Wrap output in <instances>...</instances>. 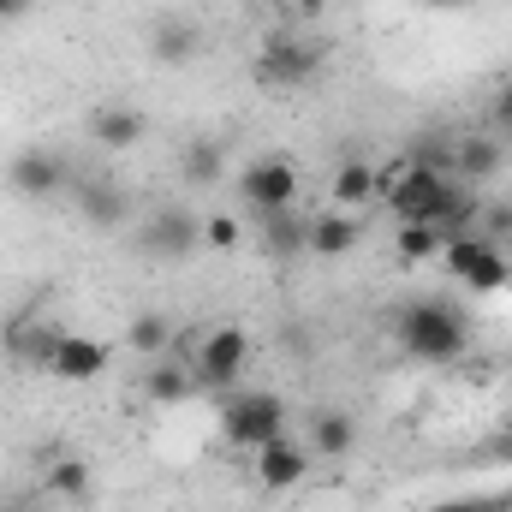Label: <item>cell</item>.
Wrapping results in <instances>:
<instances>
[{"label":"cell","mask_w":512,"mask_h":512,"mask_svg":"<svg viewBox=\"0 0 512 512\" xmlns=\"http://www.w3.org/2000/svg\"><path fill=\"white\" fill-rule=\"evenodd\" d=\"M393 340H399V352H405L411 364L447 370V364H459V358L471 352V322H465V310L447 304V298H405L399 316H393Z\"/></svg>","instance_id":"6da1fadb"},{"label":"cell","mask_w":512,"mask_h":512,"mask_svg":"<svg viewBox=\"0 0 512 512\" xmlns=\"http://www.w3.org/2000/svg\"><path fill=\"white\" fill-rule=\"evenodd\" d=\"M251 334L239 328V322H221V328H209L191 352H185V364H191V376H197V393H209V399H221V393H233L239 376H245V364H251Z\"/></svg>","instance_id":"7a4b0ae2"},{"label":"cell","mask_w":512,"mask_h":512,"mask_svg":"<svg viewBox=\"0 0 512 512\" xmlns=\"http://www.w3.org/2000/svg\"><path fill=\"white\" fill-rule=\"evenodd\" d=\"M286 417L292 411H286V399L274 387H233V393H221V435L233 447H245V453H256L274 435H286Z\"/></svg>","instance_id":"3957f363"},{"label":"cell","mask_w":512,"mask_h":512,"mask_svg":"<svg viewBox=\"0 0 512 512\" xmlns=\"http://www.w3.org/2000/svg\"><path fill=\"white\" fill-rule=\"evenodd\" d=\"M137 251L149 256V262H191V256L203 251V215L185 209V203L149 209L143 227H137Z\"/></svg>","instance_id":"277c9868"},{"label":"cell","mask_w":512,"mask_h":512,"mask_svg":"<svg viewBox=\"0 0 512 512\" xmlns=\"http://www.w3.org/2000/svg\"><path fill=\"white\" fill-rule=\"evenodd\" d=\"M298 191H304V179H298L292 155H256V161H245V173H239V197H245L251 215L298 209Z\"/></svg>","instance_id":"5b68a950"},{"label":"cell","mask_w":512,"mask_h":512,"mask_svg":"<svg viewBox=\"0 0 512 512\" xmlns=\"http://www.w3.org/2000/svg\"><path fill=\"white\" fill-rule=\"evenodd\" d=\"M251 72H256V84H268V90H304L322 72V48L304 42V36H268L256 48Z\"/></svg>","instance_id":"8992f818"},{"label":"cell","mask_w":512,"mask_h":512,"mask_svg":"<svg viewBox=\"0 0 512 512\" xmlns=\"http://www.w3.org/2000/svg\"><path fill=\"white\" fill-rule=\"evenodd\" d=\"M72 209H78V221H84V227H96V233H120V227H131V215H137L131 191L114 179V173L72 179Z\"/></svg>","instance_id":"52a82bcc"},{"label":"cell","mask_w":512,"mask_h":512,"mask_svg":"<svg viewBox=\"0 0 512 512\" xmlns=\"http://www.w3.org/2000/svg\"><path fill=\"white\" fill-rule=\"evenodd\" d=\"M251 471L268 495H286V489H298V483L316 471V453H310L298 435H274V441H262L251 453Z\"/></svg>","instance_id":"ba28073f"},{"label":"cell","mask_w":512,"mask_h":512,"mask_svg":"<svg viewBox=\"0 0 512 512\" xmlns=\"http://www.w3.org/2000/svg\"><path fill=\"white\" fill-rule=\"evenodd\" d=\"M6 185L18 191V197H54V191H66L72 185V161L60 155V149H42V143H30V149H18L12 161H6Z\"/></svg>","instance_id":"9c48e42d"},{"label":"cell","mask_w":512,"mask_h":512,"mask_svg":"<svg viewBox=\"0 0 512 512\" xmlns=\"http://www.w3.org/2000/svg\"><path fill=\"white\" fill-rule=\"evenodd\" d=\"M108 364H114V346H108V340L60 328V334H54V352H48V364H42V370H48L54 382H96Z\"/></svg>","instance_id":"30bf717a"},{"label":"cell","mask_w":512,"mask_h":512,"mask_svg":"<svg viewBox=\"0 0 512 512\" xmlns=\"http://www.w3.org/2000/svg\"><path fill=\"white\" fill-rule=\"evenodd\" d=\"M256 239L274 262H298L310 256V215L304 209H274V215H256Z\"/></svg>","instance_id":"8fae6325"},{"label":"cell","mask_w":512,"mask_h":512,"mask_svg":"<svg viewBox=\"0 0 512 512\" xmlns=\"http://www.w3.org/2000/svg\"><path fill=\"white\" fill-rule=\"evenodd\" d=\"M143 131H149V120H143L131 102H102V108L90 114V143H96V149H114V155L137 149Z\"/></svg>","instance_id":"7c38bea8"},{"label":"cell","mask_w":512,"mask_h":512,"mask_svg":"<svg viewBox=\"0 0 512 512\" xmlns=\"http://www.w3.org/2000/svg\"><path fill=\"white\" fill-rule=\"evenodd\" d=\"M304 447L316 453V459H346L352 447H358V417L352 411H310V429H304Z\"/></svg>","instance_id":"4fadbf2b"},{"label":"cell","mask_w":512,"mask_h":512,"mask_svg":"<svg viewBox=\"0 0 512 512\" xmlns=\"http://www.w3.org/2000/svg\"><path fill=\"white\" fill-rule=\"evenodd\" d=\"M358 239H364L358 215H346V209H322V215H310V256L340 262V256L358 251Z\"/></svg>","instance_id":"5bb4252c"},{"label":"cell","mask_w":512,"mask_h":512,"mask_svg":"<svg viewBox=\"0 0 512 512\" xmlns=\"http://www.w3.org/2000/svg\"><path fill=\"white\" fill-rule=\"evenodd\" d=\"M149 54L161 60V66H191L197 54H203V30L197 24H185V18H161L155 30H149Z\"/></svg>","instance_id":"9a60e30c"},{"label":"cell","mask_w":512,"mask_h":512,"mask_svg":"<svg viewBox=\"0 0 512 512\" xmlns=\"http://www.w3.org/2000/svg\"><path fill=\"white\" fill-rule=\"evenodd\" d=\"M507 167V149L495 143V137H459L453 143V179H465V185H483V179H495Z\"/></svg>","instance_id":"2e32d148"},{"label":"cell","mask_w":512,"mask_h":512,"mask_svg":"<svg viewBox=\"0 0 512 512\" xmlns=\"http://www.w3.org/2000/svg\"><path fill=\"white\" fill-rule=\"evenodd\" d=\"M328 197H334V209H364V203H376V161H364V155H352V161H340L334 167V179H328Z\"/></svg>","instance_id":"e0dca14e"},{"label":"cell","mask_w":512,"mask_h":512,"mask_svg":"<svg viewBox=\"0 0 512 512\" xmlns=\"http://www.w3.org/2000/svg\"><path fill=\"white\" fill-rule=\"evenodd\" d=\"M143 393H149L155 405H185V399L197 393V376H191V364H185L179 352H167V358H155V364H149Z\"/></svg>","instance_id":"ac0fdd59"},{"label":"cell","mask_w":512,"mask_h":512,"mask_svg":"<svg viewBox=\"0 0 512 512\" xmlns=\"http://www.w3.org/2000/svg\"><path fill=\"white\" fill-rule=\"evenodd\" d=\"M126 352H137V358H167L173 352V322H167V310H137L126 328Z\"/></svg>","instance_id":"d6986e66"},{"label":"cell","mask_w":512,"mask_h":512,"mask_svg":"<svg viewBox=\"0 0 512 512\" xmlns=\"http://www.w3.org/2000/svg\"><path fill=\"white\" fill-rule=\"evenodd\" d=\"M42 489H48V495H60V501H90L96 477H90V465H84L78 453H54V459H48V477H42Z\"/></svg>","instance_id":"ffe728a7"},{"label":"cell","mask_w":512,"mask_h":512,"mask_svg":"<svg viewBox=\"0 0 512 512\" xmlns=\"http://www.w3.org/2000/svg\"><path fill=\"white\" fill-rule=\"evenodd\" d=\"M179 173H185V185H221L227 179V155H221V143H209V137H197V143H185L179 149Z\"/></svg>","instance_id":"44dd1931"},{"label":"cell","mask_w":512,"mask_h":512,"mask_svg":"<svg viewBox=\"0 0 512 512\" xmlns=\"http://www.w3.org/2000/svg\"><path fill=\"white\" fill-rule=\"evenodd\" d=\"M441 245H447V233H441V227H399V233H393V256H399L405 268L435 262V256H441Z\"/></svg>","instance_id":"7402d4cb"},{"label":"cell","mask_w":512,"mask_h":512,"mask_svg":"<svg viewBox=\"0 0 512 512\" xmlns=\"http://www.w3.org/2000/svg\"><path fill=\"white\" fill-rule=\"evenodd\" d=\"M507 280H512V256L501 251V245H489V251L477 256V268H471V274H465L459 286H465V292H483V298H489V292H501Z\"/></svg>","instance_id":"603a6c76"},{"label":"cell","mask_w":512,"mask_h":512,"mask_svg":"<svg viewBox=\"0 0 512 512\" xmlns=\"http://www.w3.org/2000/svg\"><path fill=\"white\" fill-rule=\"evenodd\" d=\"M489 245H495V239H483V233H453V239L441 245V268H447L453 280H465V274L477 268V256L489 251Z\"/></svg>","instance_id":"cb8c5ba5"},{"label":"cell","mask_w":512,"mask_h":512,"mask_svg":"<svg viewBox=\"0 0 512 512\" xmlns=\"http://www.w3.org/2000/svg\"><path fill=\"white\" fill-rule=\"evenodd\" d=\"M239 239H245V233H239L233 215H209V221H203V245H209V251H239Z\"/></svg>","instance_id":"d4e9b609"},{"label":"cell","mask_w":512,"mask_h":512,"mask_svg":"<svg viewBox=\"0 0 512 512\" xmlns=\"http://www.w3.org/2000/svg\"><path fill=\"white\" fill-rule=\"evenodd\" d=\"M429 512H512V495H465V501H441Z\"/></svg>","instance_id":"484cf974"},{"label":"cell","mask_w":512,"mask_h":512,"mask_svg":"<svg viewBox=\"0 0 512 512\" xmlns=\"http://www.w3.org/2000/svg\"><path fill=\"white\" fill-rule=\"evenodd\" d=\"M280 6H292V12H304V18H316V12H328V0H280Z\"/></svg>","instance_id":"4316f807"},{"label":"cell","mask_w":512,"mask_h":512,"mask_svg":"<svg viewBox=\"0 0 512 512\" xmlns=\"http://www.w3.org/2000/svg\"><path fill=\"white\" fill-rule=\"evenodd\" d=\"M30 12V0H0V24H12V18H24Z\"/></svg>","instance_id":"83f0119b"},{"label":"cell","mask_w":512,"mask_h":512,"mask_svg":"<svg viewBox=\"0 0 512 512\" xmlns=\"http://www.w3.org/2000/svg\"><path fill=\"white\" fill-rule=\"evenodd\" d=\"M423 6H429V12H465L471 0H423Z\"/></svg>","instance_id":"f1b7e54d"},{"label":"cell","mask_w":512,"mask_h":512,"mask_svg":"<svg viewBox=\"0 0 512 512\" xmlns=\"http://www.w3.org/2000/svg\"><path fill=\"white\" fill-rule=\"evenodd\" d=\"M495 453H501V459H512V429L501 435V441H495Z\"/></svg>","instance_id":"f546056e"}]
</instances>
